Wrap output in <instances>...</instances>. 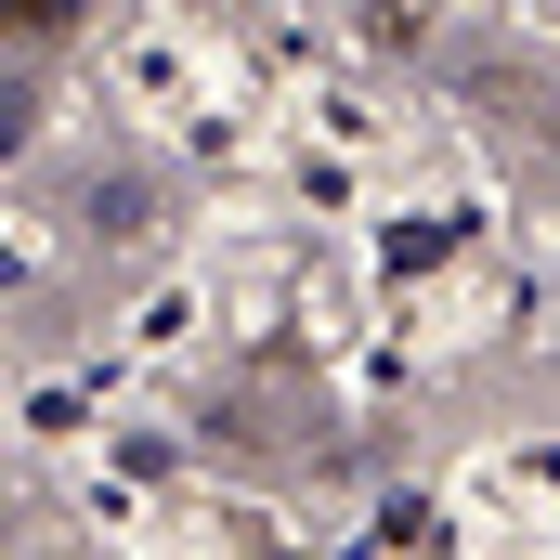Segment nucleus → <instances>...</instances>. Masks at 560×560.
I'll use <instances>...</instances> for the list:
<instances>
[{"label":"nucleus","mask_w":560,"mask_h":560,"mask_svg":"<svg viewBox=\"0 0 560 560\" xmlns=\"http://www.w3.org/2000/svg\"><path fill=\"white\" fill-rule=\"evenodd\" d=\"M79 13H92V0H0V26H13V39H52V26H79Z\"/></svg>","instance_id":"obj_1"},{"label":"nucleus","mask_w":560,"mask_h":560,"mask_svg":"<svg viewBox=\"0 0 560 560\" xmlns=\"http://www.w3.org/2000/svg\"><path fill=\"white\" fill-rule=\"evenodd\" d=\"M0 143H26V92H0Z\"/></svg>","instance_id":"obj_2"}]
</instances>
